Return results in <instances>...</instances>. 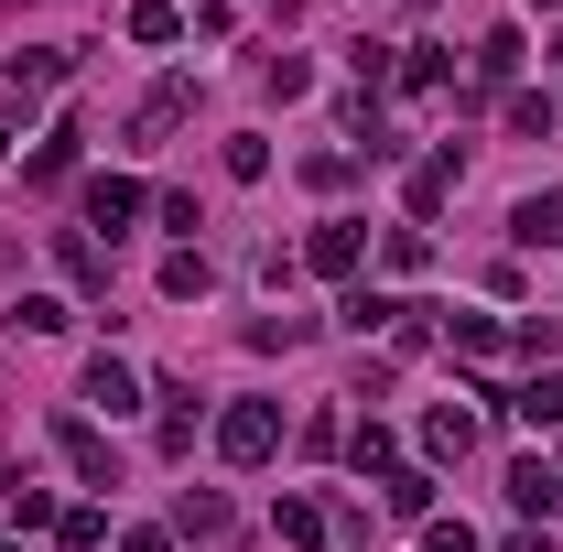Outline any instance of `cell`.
<instances>
[{
  "mask_svg": "<svg viewBox=\"0 0 563 552\" xmlns=\"http://www.w3.org/2000/svg\"><path fill=\"white\" fill-rule=\"evenodd\" d=\"M553 76H563V44H553Z\"/></svg>",
  "mask_w": 563,
  "mask_h": 552,
  "instance_id": "33",
  "label": "cell"
},
{
  "mask_svg": "<svg viewBox=\"0 0 563 552\" xmlns=\"http://www.w3.org/2000/svg\"><path fill=\"white\" fill-rule=\"evenodd\" d=\"M11 520H22V531H55V520H66V509H55V498H44V487H11Z\"/></svg>",
  "mask_w": 563,
  "mask_h": 552,
  "instance_id": "26",
  "label": "cell"
},
{
  "mask_svg": "<svg viewBox=\"0 0 563 552\" xmlns=\"http://www.w3.org/2000/svg\"><path fill=\"white\" fill-rule=\"evenodd\" d=\"M422 552H477V531L466 520H422Z\"/></svg>",
  "mask_w": 563,
  "mask_h": 552,
  "instance_id": "29",
  "label": "cell"
},
{
  "mask_svg": "<svg viewBox=\"0 0 563 552\" xmlns=\"http://www.w3.org/2000/svg\"><path fill=\"white\" fill-rule=\"evenodd\" d=\"M87 412H109V422L141 412V368L131 357H87Z\"/></svg>",
  "mask_w": 563,
  "mask_h": 552,
  "instance_id": "3",
  "label": "cell"
},
{
  "mask_svg": "<svg viewBox=\"0 0 563 552\" xmlns=\"http://www.w3.org/2000/svg\"><path fill=\"white\" fill-rule=\"evenodd\" d=\"M55 542H66V552H98V542H109V520H98V509H66V520H55Z\"/></svg>",
  "mask_w": 563,
  "mask_h": 552,
  "instance_id": "25",
  "label": "cell"
},
{
  "mask_svg": "<svg viewBox=\"0 0 563 552\" xmlns=\"http://www.w3.org/2000/svg\"><path fill=\"white\" fill-rule=\"evenodd\" d=\"M498 552H553V542H542V531H509V542H498Z\"/></svg>",
  "mask_w": 563,
  "mask_h": 552,
  "instance_id": "30",
  "label": "cell"
},
{
  "mask_svg": "<svg viewBox=\"0 0 563 552\" xmlns=\"http://www.w3.org/2000/svg\"><path fill=\"white\" fill-rule=\"evenodd\" d=\"M401 87H412V98H444V87H455L444 44H412V55H401Z\"/></svg>",
  "mask_w": 563,
  "mask_h": 552,
  "instance_id": "11",
  "label": "cell"
},
{
  "mask_svg": "<svg viewBox=\"0 0 563 552\" xmlns=\"http://www.w3.org/2000/svg\"><path fill=\"white\" fill-rule=\"evenodd\" d=\"M477 76H488V87H509V76H520V33H509V22L477 44Z\"/></svg>",
  "mask_w": 563,
  "mask_h": 552,
  "instance_id": "18",
  "label": "cell"
},
{
  "mask_svg": "<svg viewBox=\"0 0 563 552\" xmlns=\"http://www.w3.org/2000/svg\"><path fill=\"white\" fill-rule=\"evenodd\" d=\"M228 174H239V185H261V174H272V141L239 131V141H228Z\"/></svg>",
  "mask_w": 563,
  "mask_h": 552,
  "instance_id": "23",
  "label": "cell"
},
{
  "mask_svg": "<svg viewBox=\"0 0 563 552\" xmlns=\"http://www.w3.org/2000/svg\"><path fill=\"white\" fill-rule=\"evenodd\" d=\"M455 174H466V163H455V152H433V163L412 174V217H433V207H444V196H455Z\"/></svg>",
  "mask_w": 563,
  "mask_h": 552,
  "instance_id": "13",
  "label": "cell"
},
{
  "mask_svg": "<svg viewBox=\"0 0 563 552\" xmlns=\"http://www.w3.org/2000/svg\"><path fill=\"white\" fill-rule=\"evenodd\" d=\"M207 250H174V261H163V292H174V303H196V292H207Z\"/></svg>",
  "mask_w": 563,
  "mask_h": 552,
  "instance_id": "17",
  "label": "cell"
},
{
  "mask_svg": "<svg viewBox=\"0 0 563 552\" xmlns=\"http://www.w3.org/2000/svg\"><path fill=\"white\" fill-rule=\"evenodd\" d=\"M509 239L520 250H563V196H520L509 207Z\"/></svg>",
  "mask_w": 563,
  "mask_h": 552,
  "instance_id": "6",
  "label": "cell"
},
{
  "mask_svg": "<svg viewBox=\"0 0 563 552\" xmlns=\"http://www.w3.org/2000/svg\"><path fill=\"white\" fill-rule=\"evenodd\" d=\"M466 444H477V412H455V401L422 412V455H466Z\"/></svg>",
  "mask_w": 563,
  "mask_h": 552,
  "instance_id": "9",
  "label": "cell"
},
{
  "mask_svg": "<svg viewBox=\"0 0 563 552\" xmlns=\"http://www.w3.org/2000/svg\"><path fill=\"white\" fill-rule=\"evenodd\" d=\"M509 131H520V141H553V98L520 87V98H509Z\"/></svg>",
  "mask_w": 563,
  "mask_h": 552,
  "instance_id": "24",
  "label": "cell"
},
{
  "mask_svg": "<svg viewBox=\"0 0 563 552\" xmlns=\"http://www.w3.org/2000/svg\"><path fill=\"white\" fill-rule=\"evenodd\" d=\"M131 217H141V185H131V174H98V185H87V228H109V239H120Z\"/></svg>",
  "mask_w": 563,
  "mask_h": 552,
  "instance_id": "5",
  "label": "cell"
},
{
  "mask_svg": "<svg viewBox=\"0 0 563 552\" xmlns=\"http://www.w3.org/2000/svg\"><path fill=\"white\" fill-rule=\"evenodd\" d=\"M66 174H76V120H55L44 152H33V185H66Z\"/></svg>",
  "mask_w": 563,
  "mask_h": 552,
  "instance_id": "14",
  "label": "cell"
},
{
  "mask_svg": "<svg viewBox=\"0 0 563 552\" xmlns=\"http://www.w3.org/2000/svg\"><path fill=\"white\" fill-rule=\"evenodd\" d=\"M0 552H11V542H0Z\"/></svg>",
  "mask_w": 563,
  "mask_h": 552,
  "instance_id": "34",
  "label": "cell"
},
{
  "mask_svg": "<svg viewBox=\"0 0 563 552\" xmlns=\"http://www.w3.org/2000/svg\"><path fill=\"white\" fill-rule=\"evenodd\" d=\"M390 509H401V520H433V477H422V466H390Z\"/></svg>",
  "mask_w": 563,
  "mask_h": 552,
  "instance_id": "19",
  "label": "cell"
},
{
  "mask_svg": "<svg viewBox=\"0 0 563 552\" xmlns=\"http://www.w3.org/2000/svg\"><path fill=\"white\" fill-rule=\"evenodd\" d=\"M531 11H563V0H531Z\"/></svg>",
  "mask_w": 563,
  "mask_h": 552,
  "instance_id": "32",
  "label": "cell"
},
{
  "mask_svg": "<svg viewBox=\"0 0 563 552\" xmlns=\"http://www.w3.org/2000/svg\"><path fill=\"white\" fill-rule=\"evenodd\" d=\"M131 44H185V11H174V0H141V11H131Z\"/></svg>",
  "mask_w": 563,
  "mask_h": 552,
  "instance_id": "15",
  "label": "cell"
},
{
  "mask_svg": "<svg viewBox=\"0 0 563 552\" xmlns=\"http://www.w3.org/2000/svg\"><path fill=\"white\" fill-rule=\"evenodd\" d=\"M217 455H228V466H272V455H282V412H272V401H228Z\"/></svg>",
  "mask_w": 563,
  "mask_h": 552,
  "instance_id": "1",
  "label": "cell"
},
{
  "mask_svg": "<svg viewBox=\"0 0 563 552\" xmlns=\"http://www.w3.org/2000/svg\"><path fill=\"white\" fill-rule=\"evenodd\" d=\"M55 76H66V55H55V44H33V55H11V109H33V98H44Z\"/></svg>",
  "mask_w": 563,
  "mask_h": 552,
  "instance_id": "7",
  "label": "cell"
},
{
  "mask_svg": "<svg viewBox=\"0 0 563 552\" xmlns=\"http://www.w3.org/2000/svg\"><path fill=\"white\" fill-rule=\"evenodd\" d=\"M509 412L531 422V433H542V422H563V379H531V390H520V401H509Z\"/></svg>",
  "mask_w": 563,
  "mask_h": 552,
  "instance_id": "22",
  "label": "cell"
},
{
  "mask_svg": "<svg viewBox=\"0 0 563 552\" xmlns=\"http://www.w3.org/2000/svg\"><path fill=\"white\" fill-rule=\"evenodd\" d=\"M303 261H314V272H325V281H347L357 261H368V217H325V228L303 239Z\"/></svg>",
  "mask_w": 563,
  "mask_h": 552,
  "instance_id": "2",
  "label": "cell"
},
{
  "mask_svg": "<svg viewBox=\"0 0 563 552\" xmlns=\"http://www.w3.org/2000/svg\"><path fill=\"white\" fill-rule=\"evenodd\" d=\"M444 346H455V357H477V368H488V357H498V346H509V336H498L488 314H444Z\"/></svg>",
  "mask_w": 563,
  "mask_h": 552,
  "instance_id": "10",
  "label": "cell"
},
{
  "mask_svg": "<svg viewBox=\"0 0 563 552\" xmlns=\"http://www.w3.org/2000/svg\"><path fill=\"white\" fill-rule=\"evenodd\" d=\"M336 314H347L357 336H368V325H390V314H401V303H390V292H368V281H347V303H336Z\"/></svg>",
  "mask_w": 563,
  "mask_h": 552,
  "instance_id": "21",
  "label": "cell"
},
{
  "mask_svg": "<svg viewBox=\"0 0 563 552\" xmlns=\"http://www.w3.org/2000/svg\"><path fill=\"white\" fill-rule=\"evenodd\" d=\"M120 552H174V542H163V531H131V542H120Z\"/></svg>",
  "mask_w": 563,
  "mask_h": 552,
  "instance_id": "31",
  "label": "cell"
},
{
  "mask_svg": "<svg viewBox=\"0 0 563 552\" xmlns=\"http://www.w3.org/2000/svg\"><path fill=\"white\" fill-rule=\"evenodd\" d=\"M272 531L282 542H325V509L314 498H272Z\"/></svg>",
  "mask_w": 563,
  "mask_h": 552,
  "instance_id": "16",
  "label": "cell"
},
{
  "mask_svg": "<svg viewBox=\"0 0 563 552\" xmlns=\"http://www.w3.org/2000/svg\"><path fill=\"white\" fill-rule=\"evenodd\" d=\"M509 498H520V509L542 520V509L563 498V466H542V455H520V466H509Z\"/></svg>",
  "mask_w": 563,
  "mask_h": 552,
  "instance_id": "8",
  "label": "cell"
},
{
  "mask_svg": "<svg viewBox=\"0 0 563 552\" xmlns=\"http://www.w3.org/2000/svg\"><path fill=\"white\" fill-rule=\"evenodd\" d=\"M185 98H196L185 76H174V87H152V98H141V120H131V131H141V141H163V131H174V120H185Z\"/></svg>",
  "mask_w": 563,
  "mask_h": 552,
  "instance_id": "12",
  "label": "cell"
},
{
  "mask_svg": "<svg viewBox=\"0 0 563 552\" xmlns=\"http://www.w3.org/2000/svg\"><path fill=\"white\" fill-rule=\"evenodd\" d=\"M347 455H357V466H379V477H390V422H357V433H347Z\"/></svg>",
  "mask_w": 563,
  "mask_h": 552,
  "instance_id": "28",
  "label": "cell"
},
{
  "mask_svg": "<svg viewBox=\"0 0 563 552\" xmlns=\"http://www.w3.org/2000/svg\"><path fill=\"white\" fill-rule=\"evenodd\" d=\"M174 531H228V498H207V487H185V498H174Z\"/></svg>",
  "mask_w": 563,
  "mask_h": 552,
  "instance_id": "20",
  "label": "cell"
},
{
  "mask_svg": "<svg viewBox=\"0 0 563 552\" xmlns=\"http://www.w3.org/2000/svg\"><path fill=\"white\" fill-rule=\"evenodd\" d=\"M55 444H66V466H76L87 487H109V433H98L87 412H66V422H55Z\"/></svg>",
  "mask_w": 563,
  "mask_h": 552,
  "instance_id": "4",
  "label": "cell"
},
{
  "mask_svg": "<svg viewBox=\"0 0 563 552\" xmlns=\"http://www.w3.org/2000/svg\"><path fill=\"white\" fill-rule=\"evenodd\" d=\"M22 325H33V336H66V325H76V303H55V292H33V303H22Z\"/></svg>",
  "mask_w": 563,
  "mask_h": 552,
  "instance_id": "27",
  "label": "cell"
}]
</instances>
